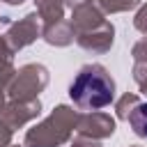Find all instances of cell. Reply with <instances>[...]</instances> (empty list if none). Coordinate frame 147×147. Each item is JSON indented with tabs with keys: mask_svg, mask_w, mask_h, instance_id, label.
<instances>
[{
	"mask_svg": "<svg viewBox=\"0 0 147 147\" xmlns=\"http://www.w3.org/2000/svg\"><path fill=\"white\" fill-rule=\"evenodd\" d=\"M69 96L80 110H99L106 108L115 99V80L106 74V69L92 64L83 67L74 83L69 85Z\"/></svg>",
	"mask_w": 147,
	"mask_h": 147,
	"instance_id": "6da1fadb",
	"label": "cell"
},
{
	"mask_svg": "<svg viewBox=\"0 0 147 147\" xmlns=\"http://www.w3.org/2000/svg\"><path fill=\"white\" fill-rule=\"evenodd\" d=\"M129 124H131V129L140 138H147V101L145 103H138L129 113Z\"/></svg>",
	"mask_w": 147,
	"mask_h": 147,
	"instance_id": "7a4b0ae2",
	"label": "cell"
}]
</instances>
